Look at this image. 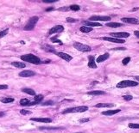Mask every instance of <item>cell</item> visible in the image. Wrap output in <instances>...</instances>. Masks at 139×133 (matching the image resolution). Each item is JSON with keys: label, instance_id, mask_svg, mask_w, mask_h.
Here are the masks:
<instances>
[{"label": "cell", "instance_id": "cell-46", "mask_svg": "<svg viewBox=\"0 0 139 133\" xmlns=\"http://www.w3.org/2000/svg\"><path fill=\"white\" fill-rule=\"evenodd\" d=\"M138 10V8H135V9H133L132 10H133V11H135V10Z\"/></svg>", "mask_w": 139, "mask_h": 133}, {"label": "cell", "instance_id": "cell-33", "mask_svg": "<svg viewBox=\"0 0 139 133\" xmlns=\"http://www.w3.org/2000/svg\"><path fill=\"white\" fill-rule=\"evenodd\" d=\"M129 127L131 129H139V124H129Z\"/></svg>", "mask_w": 139, "mask_h": 133}, {"label": "cell", "instance_id": "cell-40", "mask_svg": "<svg viewBox=\"0 0 139 133\" xmlns=\"http://www.w3.org/2000/svg\"><path fill=\"white\" fill-rule=\"evenodd\" d=\"M57 0H43L44 3H55Z\"/></svg>", "mask_w": 139, "mask_h": 133}, {"label": "cell", "instance_id": "cell-8", "mask_svg": "<svg viewBox=\"0 0 139 133\" xmlns=\"http://www.w3.org/2000/svg\"><path fill=\"white\" fill-rule=\"evenodd\" d=\"M63 30H64V27L62 25H56L49 30V34H57V33L63 32Z\"/></svg>", "mask_w": 139, "mask_h": 133}, {"label": "cell", "instance_id": "cell-24", "mask_svg": "<svg viewBox=\"0 0 139 133\" xmlns=\"http://www.w3.org/2000/svg\"><path fill=\"white\" fill-rule=\"evenodd\" d=\"M105 25L107 26V27H109V28H116L121 27V26H122V23H107Z\"/></svg>", "mask_w": 139, "mask_h": 133}, {"label": "cell", "instance_id": "cell-43", "mask_svg": "<svg viewBox=\"0 0 139 133\" xmlns=\"http://www.w3.org/2000/svg\"><path fill=\"white\" fill-rule=\"evenodd\" d=\"M54 10V7H51V8H49L46 10V11H50V10Z\"/></svg>", "mask_w": 139, "mask_h": 133}, {"label": "cell", "instance_id": "cell-37", "mask_svg": "<svg viewBox=\"0 0 139 133\" xmlns=\"http://www.w3.org/2000/svg\"><path fill=\"white\" fill-rule=\"evenodd\" d=\"M51 40L53 41V42H55V43H59V44H61V41L60 40H58L56 37H53V38H51Z\"/></svg>", "mask_w": 139, "mask_h": 133}, {"label": "cell", "instance_id": "cell-18", "mask_svg": "<svg viewBox=\"0 0 139 133\" xmlns=\"http://www.w3.org/2000/svg\"><path fill=\"white\" fill-rule=\"evenodd\" d=\"M88 95H92V96H96V95H105V92L101 90H92V91H89L87 92Z\"/></svg>", "mask_w": 139, "mask_h": 133}, {"label": "cell", "instance_id": "cell-2", "mask_svg": "<svg viewBox=\"0 0 139 133\" xmlns=\"http://www.w3.org/2000/svg\"><path fill=\"white\" fill-rule=\"evenodd\" d=\"M39 21V17L38 16H32L30 17L29 19V21H28L27 24L24 26V28H23V29L26 30V31H30V30H33L34 28L36 27V23H37V21Z\"/></svg>", "mask_w": 139, "mask_h": 133}, {"label": "cell", "instance_id": "cell-39", "mask_svg": "<svg viewBox=\"0 0 139 133\" xmlns=\"http://www.w3.org/2000/svg\"><path fill=\"white\" fill-rule=\"evenodd\" d=\"M7 88H8V85H4V84L0 85V90H4V89H7Z\"/></svg>", "mask_w": 139, "mask_h": 133}, {"label": "cell", "instance_id": "cell-9", "mask_svg": "<svg viewBox=\"0 0 139 133\" xmlns=\"http://www.w3.org/2000/svg\"><path fill=\"white\" fill-rule=\"evenodd\" d=\"M55 54H56V55H57L58 57L61 58L62 59L66 60L67 62H69V61H71L72 59H73V57H72L71 55H69V54H68V53H62V52H59V53H56Z\"/></svg>", "mask_w": 139, "mask_h": 133}, {"label": "cell", "instance_id": "cell-13", "mask_svg": "<svg viewBox=\"0 0 139 133\" xmlns=\"http://www.w3.org/2000/svg\"><path fill=\"white\" fill-rule=\"evenodd\" d=\"M104 40L109 41V42H113V43H125V41L122 40V39H116V38H112V37H103Z\"/></svg>", "mask_w": 139, "mask_h": 133}, {"label": "cell", "instance_id": "cell-3", "mask_svg": "<svg viewBox=\"0 0 139 133\" xmlns=\"http://www.w3.org/2000/svg\"><path fill=\"white\" fill-rule=\"evenodd\" d=\"M88 110V106H76V107H72V108H68L65 111L62 112L63 114L66 113H84L86 111Z\"/></svg>", "mask_w": 139, "mask_h": 133}, {"label": "cell", "instance_id": "cell-29", "mask_svg": "<svg viewBox=\"0 0 139 133\" xmlns=\"http://www.w3.org/2000/svg\"><path fill=\"white\" fill-rule=\"evenodd\" d=\"M8 32H9V28H6V29L3 30V31H0V39L5 36L6 34H8Z\"/></svg>", "mask_w": 139, "mask_h": 133}, {"label": "cell", "instance_id": "cell-21", "mask_svg": "<svg viewBox=\"0 0 139 133\" xmlns=\"http://www.w3.org/2000/svg\"><path fill=\"white\" fill-rule=\"evenodd\" d=\"M114 106V104L112 103H99L95 105V107L100 108V107H112Z\"/></svg>", "mask_w": 139, "mask_h": 133}, {"label": "cell", "instance_id": "cell-17", "mask_svg": "<svg viewBox=\"0 0 139 133\" xmlns=\"http://www.w3.org/2000/svg\"><path fill=\"white\" fill-rule=\"evenodd\" d=\"M120 109H116V110H107L105 111V112H102V114L105 115V116H112V115H114L116 113H120Z\"/></svg>", "mask_w": 139, "mask_h": 133}, {"label": "cell", "instance_id": "cell-36", "mask_svg": "<svg viewBox=\"0 0 139 133\" xmlns=\"http://www.w3.org/2000/svg\"><path fill=\"white\" fill-rule=\"evenodd\" d=\"M70 10L69 7H66V6H64V7H61L60 9H58V10H60V11H68V10Z\"/></svg>", "mask_w": 139, "mask_h": 133}, {"label": "cell", "instance_id": "cell-25", "mask_svg": "<svg viewBox=\"0 0 139 133\" xmlns=\"http://www.w3.org/2000/svg\"><path fill=\"white\" fill-rule=\"evenodd\" d=\"M22 91H23V93L28 94V95H36L35 90H33V89H31V88H23Z\"/></svg>", "mask_w": 139, "mask_h": 133}, {"label": "cell", "instance_id": "cell-38", "mask_svg": "<svg viewBox=\"0 0 139 133\" xmlns=\"http://www.w3.org/2000/svg\"><path fill=\"white\" fill-rule=\"evenodd\" d=\"M90 119H88V118H85V119H80L79 122L80 124H83V123H86V122H88Z\"/></svg>", "mask_w": 139, "mask_h": 133}, {"label": "cell", "instance_id": "cell-12", "mask_svg": "<svg viewBox=\"0 0 139 133\" xmlns=\"http://www.w3.org/2000/svg\"><path fill=\"white\" fill-rule=\"evenodd\" d=\"M82 23L86 26V27H89V28H92V27H101L102 24L99 23H95V21H82Z\"/></svg>", "mask_w": 139, "mask_h": 133}, {"label": "cell", "instance_id": "cell-14", "mask_svg": "<svg viewBox=\"0 0 139 133\" xmlns=\"http://www.w3.org/2000/svg\"><path fill=\"white\" fill-rule=\"evenodd\" d=\"M31 121H36V122H42V123H51L52 119L49 118H31Z\"/></svg>", "mask_w": 139, "mask_h": 133}, {"label": "cell", "instance_id": "cell-26", "mask_svg": "<svg viewBox=\"0 0 139 133\" xmlns=\"http://www.w3.org/2000/svg\"><path fill=\"white\" fill-rule=\"evenodd\" d=\"M43 98H44V96H43L42 95H35V97H34V99H35V102H36V104H38V103H40L41 101L43 100Z\"/></svg>", "mask_w": 139, "mask_h": 133}, {"label": "cell", "instance_id": "cell-44", "mask_svg": "<svg viewBox=\"0 0 139 133\" xmlns=\"http://www.w3.org/2000/svg\"><path fill=\"white\" fill-rule=\"evenodd\" d=\"M4 114H5V113H4V112H1V113H0V118L3 117V116H4Z\"/></svg>", "mask_w": 139, "mask_h": 133}, {"label": "cell", "instance_id": "cell-22", "mask_svg": "<svg viewBox=\"0 0 139 133\" xmlns=\"http://www.w3.org/2000/svg\"><path fill=\"white\" fill-rule=\"evenodd\" d=\"M11 65H13V66H15V67H17V68H25V67H26V64L23 62H17V61L12 62Z\"/></svg>", "mask_w": 139, "mask_h": 133}, {"label": "cell", "instance_id": "cell-42", "mask_svg": "<svg viewBox=\"0 0 139 133\" xmlns=\"http://www.w3.org/2000/svg\"><path fill=\"white\" fill-rule=\"evenodd\" d=\"M49 62H50V60H45V61H43V62H42V63H43V64H49Z\"/></svg>", "mask_w": 139, "mask_h": 133}, {"label": "cell", "instance_id": "cell-28", "mask_svg": "<svg viewBox=\"0 0 139 133\" xmlns=\"http://www.w3.org/2000/svg\"><path fill=\"white\" fill-rule=\"evenodd\" d=\"M69 9L71 10H73V11H78V10H80V7L79 5H77V4H73V5L69 6Z\"/></svg>", "mask_w": 139, "mask_h": 133}, {"label": "cell", "instance_id": "cell-35", "mask_svg": "<svg viewBox=\"0 0 139 133\" xmlns=\"http://www.w3.org/2000/svg\"><path fill=\"white\" fill-rule=\"evenodd\" d=\"M123 98L125 101H131V100L133 99V96H131V95H123Z\"/></svg>", "mask_w": 139, "mask_h": 133}, {"label": "cell", "instance_id": "cell-23", "mask_svg": "<svg viewBox=\"0 0 139 133\" xmlns=\"http://www.w3.org/2000/svg\"><path fill=\"white\" fill-rule=\"evenodd\" d=\"M20 105L23 106H31V101L28 99H22L20 101Z\"/></svg>", "mask_w": 139, "mask_h": 133}, {"label": "cell", "instance_id": "cell-30", "mask_svg": "<svg viewBox=\"0 0 139 133\" xmlns=\"http://www.w3.org/2000/svg\"><path fill=\"white\" fill-rule=\"evenodd\" d=\"M130 61H131V58H130V57H126V58H123V59L122 60V64H123V65H126V64H129Z\"/></svg>", "mask_w": 139, "mask_h": 133}, {"label": "cell", "instance_id": "cell-32", "mask_svg": "<svg viewBox=\"0 0 139 133\" xmlns=\"http://www.w3.org/2000/svg\"><path fill=\"white\" fill-rule=\"evenodd\" d=\"M42 106H53L54 105V101H45L43 103H41Z\"/></svg>", "mask_w": 139, "mask_h": 133}, {"label": "cell", "instance_id": "cell-4", "mask_svg": "<svg viewBox=\"0 0 139 133\" xmlns=\"http://www.w3.org/2000/svg\"><path fill=\"white\" fill-rule=\"evenodd\" d=\"M138 82H134V81H131V80H125V81H121L119 82L118 84H117V88H128V87H135L137 86Z\"/></svg>", "mask_w": 139, "mask_h": 133}, {"label": "cell", "instance_id": "cell-45", "mask_svg": "<svg viewBox=\"0 0 139 133\" xmlns=\"http://www.w3.org/2000/svg\"><path fill=\"white\" fill-rule=\"evenodd\" d=\"M134 78H135V80L138 81V82H139V76H136V77H134Z\"/></svg>", "mask_w": 139, "mask_h": 133}, {"label": "cell", "instance_id": "cell-16", "mask_svg": "<svg viewBox=\"0 0 139 133\" xmlns=\"http://www.w3.org/2000/svg\"><path fill=\"white\" fill-rule=\"evenodd\" d=\"M109 58H110V54L108 53H104L103 55H99V57H98L96 62L97 63H102V62H104V61H105L106 59H108Z\"/></svg>", "mask_w": 139, "mask_h": 133}, {"label": "cell", "instance_id": "cell-5", "mask_svg": "<svg viewBox=\"0 0 139 133\" xmlns=\"http://www.w3.org/2000/svg\"><path fill=\"white\" fill-rule=\"evenodd\" d=\"M73 47H74L75 49H77L78 51L83 52V53H87V52H90L91 50H92L91 47H89L87 45L82 44V43H80V42L73 43Z\"/></svg>", "mask_w": 139, "mask_h": 133}, {"label": "cell", "instance_id": "cell-27", "mask_svg": "<svg viewBox=\"0 0 139 133\" xmlns=\"http://www.w3.org/2000/svg\"><path fill=\"white\" fill-rule=\"evenodd\" d=\"M93 28H89V27H86V26H83L80 28V30L82 33H89V32H92Z\"/></svg>", "mask_w": 139, "mask_h": 133}, {"label": "cell", "instance_id": "cell-41", "mask_svg": "<svg viewBox=\"0 0 139 133\" xmlns=\"http://www.w3.org/2000/svg\"><path fill=\"white\" fill-rule=\"evenodd\" d=\"M134 34L137 37V38H139V31L138 30H136V31H134Z\"/></svg>", "mask_w": 139, "mask_h": 133}, {"label": "cell", "instance_id": "cell-20", "mask_svg": "<svg viewBox=\"0 0 139 133\" xmlns=\"http://www.w3.org/2000/svg\"><path fill=\"white\" fill-rule=\"evenodd\" d=\"M42 49L44 50V51L48 52V53H56V52H55V48H54L53 47H51V46H49V45H45V46H43V47H42Z\"/></svg>", "mask_w": 139, "mask_h": 133}, {"label": "cell", "instance_id": "cell-7", "mask_svg": "<svg viewBox=\"0 0 139 133\" xmlns=\"http://www.w3.org/2000/svg\"><path fill=\"white\" fill-rule=\"evenodd\" d=\"M89 21H95V23H98V21H111V17L110 16H91L89 18Z\"/></svg>", "mask_w": 139, "mask_h": 133}, {"label": "cell", "instance_id": "cell-31", "mask_svg": "<svg viewBox=\"0 0 139 133\" xmlns=\"http://www.w3.org/2000/svg\"><path fill=\"white\" fill-rule=\"evenodd\" d=\"M20 113L23 115H29L31 114V111H29V110H24V109H23V110L20 111Z\"/></svg>", "mask_w": 139, "mask_h": 133}, {"label": "cell", "instance_id": "cell-19", "mask_svg": "<svg viewBox=\"0 0 139 133\" xmlns=\"http://www.w3.org/2000/svg\"><path fill=\"white\" fill-rule=\"evenodd\" d=\"M14 98H11V97H2L0 98V101L2 103H4V104H7V103H11V102H14Z\"/></svg>", "mask_w": 139, "mask_h": 133}, {"label": "cell", "instance_id": "cell-1", "mask_svg": "<svg viewBox=\"0 0 139 133\" xmlns=\"http://www.w3.org/2000/svg\"><path fill=\"white\" fill-rule=\"evenodd\" d=\"M21 59L24 62H29L30 64H42V61L37 56L34 55V54H25V55L21 56Z\"/></svg>", "mask_w": 139, "mask_h": 133}, {"label": "cell", "instance_id": "cell-34", "mask_svg": "<svg viewBox=\"0 0 139 133\" xmlns=\"http://www.w3.org/2000/svg\"><path fill=\"white\" fill-rule=\"evenodd\" d=\"M67 23H77L78 20L77 19H74V18H71V17H68L66 19Z\"/></svg>", "mask_w": 139, "mask_h": 133}, {"label": "cell", "instance_id": "cell-10", "mask_svg": "<svg viewBox=\"0 0 139 133\" xmlns=\"http://www.w3.org/2000/svg\"><path fill=\"white\" fill-rule=\"evenodd\" d=\"M36 75V72L32 71H29V70H26V71H23L19 73V77H33Z\"/></svg>", "mask_w": 139, "mask_h": 133}, {"label": "cell", "instance_id": "cell-6", "mask_svg": "<svg viewBox=\"0 0 139 133\" xmlns=\"http://www.w3.org/2000/svg\"><path fill=\"white\" fill-rule=\"evenodd\" d=\"M111 35L112 36V38L116 39H122L123 38H128L130 36V34L127 32H118V33H111Z\"/></svg>", "mask_w": 139, "mask_h": 133}, {"label": "cell", "instance_id": "cell-11", "mask_svg": "<svg viewBox=\"0 0 139 133\" xmlns=\"http://www.w3.org/2000/svg\"><path fill=\"white\" fill-rule=\"evenodd\" d=\"M121 21L125 23H130V24H139V20L136 18H129V17H123L121 19Z\"/></svg>", "mask_w": 139, "mask_h": 133}, {"label": "cell", "instance_id": "cell-15", "mask_svg": "<svg viewBox=\"0 0 139 133\" xmlns=\"http://www.w3.org/2000/svg\"><path fill=\"white\" fill-rule=\"evenodd\" d=\"M88 59H89V62H88V67L91 69H96L97 68V64H96V62H95V58L93 56H89L88 57Z\"/></svg>", "mask_w": 139, "mask_h": 133}]
</instances>
